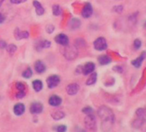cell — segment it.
I'll use <instances>...</instances> for the list:
<instances>
[{"label":"cell","mask_w":146,"mask_h":132,"mask_svg":"<svg viewBox=\"0 0 146 132\" xmlns=\"http://www.w3.org/2000/svg\"><path fill=\"white\" fill-rule=\"evenodd\" d=\"M13 111H14V113L17 116H21L25 112V106H24V105L23 103H17V104L15 105V106L13 108Z\"/></svg>","instance_id":"4fadbf2b"},{"label":"cell","mask_w":146,"mask_h":132,"mask_svg":"<svg viewBox=\"0 0 146 132\" xmlns=\"http://www.w3.org/2000/svg\"><path fill=\"white\" fill-rule=\"evenodd\" d=\"M93 13V8L91 6V5L90 3H87L84 8H83V11H82V16L84 18H89Z\"/></svg>","instance_id":"9c48e42d"},{"label":"cell","mask_w":146,"mask_h":132,"mask_svg":"<svg viewBox=\"0 0 146 132\" xmlns=\"http://www.w3.org/2000/svg\"><path fill=\"white\" fill-rule=\"evenodd\" d=\"M145 57H146V52H143L137 58L131 61V64L136 68H139L141 66V64H142V63H143V61L144 60Z\"/></svg>","instance_id":"9a60e30c"},{"label":"cell","mask_w":146,"mask_h":132,"mask_svg":"<svg viewBox=\"0 0 146 132\" xmlns=\"http://www.w3.org/2000/svg\"><path fill=\"white\" fill-rule=\"evenodd\" d=\"M55 42L61 45V46H66L69 45V38L66 34H58L55 38Z\"/></svg>","instance_id":"8992f818"},{"label":"cell","mask_w":146,"mask_h":132,"mask_svg":"<svg viewBox=\"0 0 146 132\" xmlns=\"http://www.w3.org/2000/svg\"><path fill=\"white\" fill-rule=\"evenodd\" d=\"M62 103V99L58 96V95H52L50 98H49V104L52 106H59Z\"/></svg>","instance_id":"7c38bea8"},{"label":"cell","mask_w":146,"mask_h":132,"mask_svg":"<svg viewBox=\"0 0 146 132\" xmlns=\"http://www.w3.org/2000/svg\"><path fill=\"white\" fill-rule=\"evenodd\" d=\"M29 110L32 114H40L43 111V105L40 102H35L30 106Z\"/></svg>","instance_id":"52a82bcc"},{"label":"cell","mask_w":146,"mask_h":132,"mask_svg":"<svg viewBox=\"0 0 146 132\" xmlns=\"http://www.w3.org/2000/svg\"><path fill=\"white\" fill-rule=\"evenodd\" d=\"M51 116L54 120H60L63 117H64V113L61 111H56V112H52Z\"/></svg>","instance_id":"ffe728a7"},{"label":"cell","mask_w":146,"mask_h":132,"mask_svg":"<svg viewBox=\"0 0 146 132\" xmlns=\"http://www.w3.org/2000/svg\"><path fill=\"white\" fill-rule=\"evenodd\" d=\"M33 75V72H32V70L29 67L28 69H26L23 72V77H25V78H30Z\"/></svg>","instance_id":"cb8c5ba5"},{"label":"cell","mask_w":146,"mask_h":132,"mask_svg":"<svg viewBox=\"0 0 146 132\" xmlns=\"http://www.w3.org/2000/svg\"><path fill=\"white\" fill-rule=\"evenodd\" d=\"M84 125L90 130H95L96 129V120L95 115L88 114L84 118Z\"/></svg>","instance_id":"7a4b0ae2"},{"label":"cell","mask_w":146,"mask_h":132,"mask_svg":"<svg viewBox=\"0 0 146 132\" xmlns=\"http://www.w3.org/2000/svg\"><path fill=\"white\" fill-rule=\"evenodd\" d=\"M7 44L4 40H0V48H6Z\"/></svg>","instance_id":"d6a6232c"},{"label":"cell","mask_w":146,"mask_h":132,"mask_svg":"<svg viewBox=\"0 0 146 132\" xmlns=\"http://www.w3.org/2000/svg\"><path fill=\"white\" fill-rule=\"evenodd\" d=\"M16 86L18 91H25V85L23 82H17Z\"/></svg>","instance_id":"4316f807"},{"label":"cell","mask_w":146,"mask_h":132,"mask_svg":"<svg viewBox=\"0 0 146 132\" xmlns=\"http://www.w3.org/2000/svg\"><path fill=\"white\" fill-rule=\"evenodd\" d=\"M137 117L138 120H141L142 122H144L146 120V110L143 108H139L136 112Z\"/></svg>","instance_id":"e0dca14e"},{"label":"cell","mask_w":146,"mask_h":132,"mask_svg":"<svg viewBox=\"0 0 146 132\" xmlns=\"http://www.w3.org/2000/svg\"><path fill=\"white\" fill-rule=\"evenodd\" d=\"M66 131V126L62 124V125H58L57 127V132H65Z\"/></svg>","instance_id":"f1b7e54d"},{"label":"cell","mask_w":146,"mask_h":132,"mask_svg":"<svg viewBox=\"0 0 146 132\" xmlns=\"http://www.w3.org/2000/svg\"><path fill=\"white\" fill-rule=\"evenodd\" d=\"M25 96V91H18L17 93V99H22Z\"/></svg>","instance_id":"4dcf8cb0"},{"label":"cell","mask_w":146,"mask_h":132,"mask_svg":"<svg viewBox=\"0 0 146 132\" xmlns=\"http://www.w3.org/2000/svg\"><path fill=\"white\" fill-rule=\"evenodd\" d=\"M5 1V0H0V7L2 6V4H3V2Z\"/></svg>","instance_id":"d590c367"},{"label":"cell","mask_w":146,"mask_h":132,"mask_svg":"<svg viewBox=\"0 0 146 132\" xmlns=\"http://www.w3.org/2000/svg\"><path fill=\"white\" fill-rule=\"evenodd\" d=\"M98 116L102 119V131L109 132L114 123L113 112L106 106H102L98 109Z\"/></svg>","instance_id":"6da1fadb"},{"label":"cell","mask_w":146,"mask_h":132,"mask_svg":"<svg viewBox=\"0 0 146 132\" xmlns=\"http://www.w3.org/2000/svg\"><path fill=\"white\" fill-rule=\"evenodd\" d=\"M26 1H27V0H11V4H13V5H19V4L24 3Z\"/></svg>","instance_id":"1f68e13d"},{"label":"cell","mask_w":146,"mask_h":132,"mask_svg":"<svg viewBox=\"0 0 146 132\" xmlns=\"http://www.w3.org/2000/svg\"><path fill=\"white\" fill-rule=\"evenodd\" d=\"M79 90V85L78 83H70L66 87V92L70 95H75Z\"/></svg>","instance_id":"ba28073f"},{"label":"cell","mask_w":146,"mask_h":132,"mask_svg":"<svg viewBox=\"0 0 146 132\" xmlns=\"http://www.w3.org/2000/svg\"><path fill=\"white\" fill-rule=\"evenodd\" d=\"M82 112H84V113H85V114H92L93 113V109L91 108V107H90V106H86V107H84L83 110H82Z\"/></svg>","instance_id":"d4e9b609"},{"label":"cell","mask_w":146,"mask_h":132,"mask_svg":"<svg viewBox=\"0 0 146 132\" xmlns=\"http://www.w3.org/2000/svg\"><path fill=\"white\" fill-rule=\"evenodd\" d=\"M61 13H62V10H61L60 6L58 5H54L52 6V14L54 16H59Z\"/></svg>","instance_id":"7402d4cb"},{"label":"cell","mask_w":146,"mask_h":132,"mask_svg":"<svg viewBox=\"0 0 146 132\" xmlns=\"http://www.w3.org/2000/svg\"><path fill=\"white\" fill-rule=\"evenodd\" d=\"M33 5L35 6V11H36V14H37L38 16H41V15H43V14H44L45 10H44L43 6L41 5V4H40L39 1H37V0H35V1L33 2Z\"/></svg>","instance_id":"2e32d148"},{"label":"cell","mask_w":146,"mask_h":132,"mask_svg":"<svg viewBox=\"0 0 146 132\" xmlns=\"http://www.w3.org/2000/svg\"><path fill=\"white\" fill-rule=\"evenodd\" d=\"M133 45H134V48L137 50V49H139V48L141 47V46H142V42H141V40H140L137 39V40H134Z\"/></svg>","instance_id":"484cf974"},{"label":"cell","mask_w":146,"mask_h":132,"mask_svg":"<svg viewBox=\"0 0 146 132\" xmlns=\"http://www.w3.org/2000/svg\"><path fill=\"white\" fill-rule=\"evenodd\" d=\"M50 46H51V42L48 40H43L40 43V46L42 48H48V47H50Z\"/></svg>","instance_id":"83f0119b"},{"label":"cell","mask_w":146,"mask_h":132,"mask_svg":"<svg viewBox=\"0 0 146 132\" xmlns=\"http://www.w3.org/2000/svg\"><path fill=\"white\" fill-rule=\"evenodd\" d=\"M5 16H4L2 13H0V24L3 23V22H5Z\"/></svg>","instance_id":"e575fe53"},{"label":"cell","mask_w":146,"mask_h":132,"mask_svg":"<svg viewBox=\"0 0 146 132\" xmlns=\"http://www.w3.org/2000/svg\"><path fill=\"white\" fill-rule=\"evenodd\" d=\"M98 62L101 65H106L111 63V58L108 55H102L98 57Z\"/></svg>","instance_id":"ac0fdd59"},{"label":"cell","mask_w":146,"mask_h":132,"mask_svg":"<svg viewBox=\"0 0 146 132\" xmlns=\"http://www.w3.org/2000/svg\"><path fill=\"white\" fill-rule=\"evenodd\" d=\"M35 70L37 73L40 74V73H44L46 71V65L43 62L38 60L35 62Z\"/></svg>","instance_id":"5bb4252c"},{"label":"cell","mask_w":146,"mask_h":132,"mask_svg":"<svg viewBox=\"0 0 146 132\" xmlns=\"http://www.w3.org/2000/svg\"><path fill=\"white\" fill-rule=\"evenodd\" d=\"M60 82V78L57 75H52L50 76L49 77H47L46 79V83H47V87L49 88H56Z\"/></svg>","instance_id":"5b68a950"},{"label":"cell","mask_w":146,"mask_h":132,"mask_svg":"<svg viewBox=\"0 0 146 132\" xmlns=\"http://www.w3.org/2000/svg\"><path fill=\"white\" fill-rule=\"evenodd\" d=\"M96 80H97V74H96V72H92L91 75L90 76L89 79L86 81V84H87L88 86L93 85V84L96 83Z\"/></svg>","instance_id":"d6986e66"},{"label":"cell","mask_w":146,"mask_h":132,"mask_svg":"<svg viewBox=\"0 0 146 132\" xmlns=\"http://www.w3.org/2000/svg\"><path fill=\"white\" fill-rule=\"evenodd\" d=\"M113 70H114V71H117V72H118V73H121V72L123 71V69H122L121 67H119V66H117V67H114V68H113Z\"/></svg>","instance_id":"836d02e7"},{"label":"cell","mask_w":146,"mask_h":132,"mask_svg":"<svg viewBox=\"0 0 146 132\" xmlns=\"http://www.w3.org/2000/svg\"><path fill=\"white\" fill-rule=\"evenodd\" d=\"M33 88L36 91V92H40L42 88H43V84H42V82L40 81V80H35L33 82Z\"/></svg>","instance_id":"44dd1931"},{"label":"cell","mask_w":146,"mask_h":132,"mask_svg":"<svg viewBox=\"0 0 146 132\" xmlns=\"http://www.w3.org/2000/svg\"><path fill=\"white\" fill-rule=\"evenodd\" d=\"M6 49H7V51H8L10 54H13V53H15V52L17 51V47L15 45H13V44H10V45H7Z\"/></svg>","instance_id":"603a6c76"},{"label":"cell","mask_w":146,"mask_h":132,"mask_svg":"<svg viewBox=\"0 0 146 132\" xmlns=\"http://www.w3.org/2000/svg\"><path fill=\"white\" fill-rule=\"evenodd\" d=\"M95 68H96V65H95L94 63H91V62L87 63L86 64H84V66L83 67V73H84V75L91 74L92 72H94Z\"/></svg>","instance_id":"30bf717a"},{"label":"cell","mask_w":146,"mask_h":132,"mask_svg":"<svg viewBox=\"0 0 146 132\" xmlns=\"http://www.w3.org/2000/svg\"><path fill=\"white\" fill-rule=\"evenodd\" d=\"M14 35L17 40L22 39H28L29 36V33L28 31H20L18 28H17L14 32Z\"/></svg>","instance_id":"8fae6325"},{"label":"cell","mask_w":146,"mask_h":132,"mask_svg":"<svg viewBox=\"0 0 146 132\" xmlns=\"http://www.w3.org/2000/svg\"><path fill=\"white\" fill-rule=\"evenodd\" d=\"M94 47L96 50L97 51H103L105 49H107L108 47V44H107V40L105 38L103 37H99L97 38L95 42H94Z\"/></svg>","instance_id":"277c9868"},{"label":"cell","mask_w":146,"mask_h":132,"mask_svg":"<svg viewBox=\"0 0 146 132\" xmlns=\"http://www.w3.org/2000/svg\"><path fill=\"white\" fill-rule=\"evenodd\" d=\"M53 31H54V26L52 24H48V26H46V32L52 34Z\"/></svg>","instance_id":"f546056e"},{"label":"cell","mask_w":146,"mask_h":132,"mask_svg":"<svg viewBox=\"0 0 146 132\" xmlns=\"http://www.w3.org/2000/svg\"><path fill=\"white\" fill-rule=\"evenodd\" d=\"M64 57L67 59L72 60L77 57L78 56V50L75 46H66V48L64 50Z\"/></svg>","instance_id":"3957f363"}]
</instances>
